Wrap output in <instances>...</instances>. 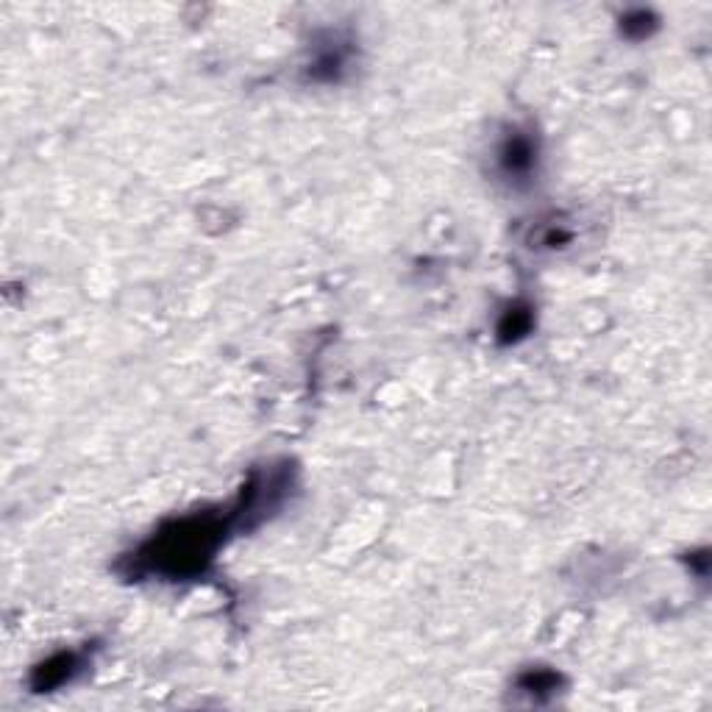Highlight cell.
Wrapping results in <instances>:
<instances>
[{"mask_svg":"<svg viewBox=\"0 0 712 712\" xmlns=\"http://www.w3.org/2000/svg\"><path fill=\"white\" fill-rule=\"evenodd\" d=\"M240 529L234 507L217 512H190L167 521L142 543L128 562L137 576H159L165 582L195 579L212 565L226 534Z\"/></svg>","mask_w":712,"mask_h":712,"instance_id":"obj_1","label":"cell"},{"mask_svg":"<svg viewBox=\"0 0 712 712\" xmlns=\"http://www.w3.org/2000/svg\"><path fill=\"white\" fill-rule=\"evenodd\" d=\"M532 323H534L532 306L526 304L507 306L504 315H501V320H498V340L507 345L518 343V340H523V337L532 331Z\"/></svg>","mask_w":712,"mask_h":712,"instance_id":"obj_5","label":"cell"},{"mask_svg":"<svg viewBox=\"0 0 712 712\" xmlns=\"http://www.w3.org/2000/svg\"><path fill=\"white\" fill-rule=\"evenodd\" d=\"M493 162H496V173L509 184H526L537 176V165H540V140L532 128L512 126L504 131V137L496 142L493 151Z\"/></svg>","mask_w":712,"mask_h":712,"instance_id":"obj_2","label":"cell"},{"mask_svg":"<svg viewBox=\"0 0 712 712\" xmlns=\"http://www.w3.org/2000/svg\"><path fill=\"white\" fill-rule=\"evenodd\" d=\"M571 229H565L562 223L557 220H548L546 226H540V234H537V248H548V251H557V248H565L571 242Z\"/></svg>","mask_w":712,"mask_h":712,"instance_id":"obj_8","label":"cell"},{"mask_svg":"<svg viewBox=\"0 0 712 712\" xmlns=\"http://www.w3.org/2000/svg\"><path fill=\"white\" fill-rule=\"evenodd\" d=\"M351 42H343V39H329L323 48L315 51V59L309 62V76L312 81H323V84H337L343 73L348 70V62H351Z\"/></svg>","mask_w":712,"mask_h":712,"instance_id":"obj_4","label":"cell"},{"mask_svg":"<svg viewBox=\"0 0 712 712\" xmlns=\"http://www.w3.org/2000/svg\"><path fill=\"white\" fill-rule=\"evenodd\" d=\"M623 34L632 39H646L657 28V17L651 12H646V9H635V12H629L626 17H623Z\"/></svg>","mask_w":712,"mask_h":712,"instance_id":"obj_7","label":"cell"},{"mask_svg":"<svg viewBox=\"0 0 712 712\" xmlns=\"http://www.w3.org/2000/svg\"><path fill=\"white\" fill-rule=\"evenodd\" d=\"M560 687V674L548 671V668H529L518 676V693L529 696L532 701H543L554 696Z\"/></svg>","mask_w":712,"mask_h":712,"instance_id":"obj_6","label":"cell"},{"mask_svg":"<svg viewBox=\"0 0 712 712\" xmlns=\"http://www.w3.org/2000/svg\"><path fill=\"white\" fill-rule=\"evenodd\" d=\"M84 668H87V651H56L53 657L39 662L37 668H34L31 687H34L37 693H45V690H56V687L70 685Z\"/></svg>","mask_w":712,"mask_h":712,"instance_id":"obj_3","label":"cell"}]
</instances>
